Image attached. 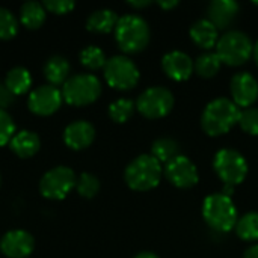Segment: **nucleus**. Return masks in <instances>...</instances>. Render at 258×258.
Here are the masks:
<instances>
[{"instance_id": "nucleus-1", "label": "nucleus", "mask_w": 258, "mask_h": 258, "mask_svg": "<svg viewBox=\"0 0 258 258\" xmlns=\"http://www.w3.org/2000/svg\"><path fill=\"white\" fill-rule=\"evenodd\" d=\"M240 109L228 98H216L210 101L201 116V127L209 136H221L228 133L239 122Z\"/></svg>"}, {"instance_id": "nucleus-2", "label": "nucleus", "mask_w": 258, "mask_h": 258, "mask_svg": "<svg viewBox=\"0 0 258 258\" xmlns=\"http://www.w3.org/2000/svg\"><path fill=\"white\" fill-rule=\"evenodd\" d=\"M115 39L122 51L139 53L150 42V27L139 15H122L115 27Z\"/></svg>"}, {"instance_id": "nucleus-3", "label": "nucleus", "mask_w": 258, "mask_h": 258, "mask_svg": "<svg viewBox=\"0 0 258 258\" xmlns=\"http://www.w3.org/2000/svg\"><path fill=\"white\" fill-rule=\"evenodd\" d=\"M162 163L151 154H142L132 160L125 168L124 178L130 189L145 192L154 189L160 183Z\"/></svg>"}, {"instance_id": "nucleus-4", "label": "nucleus", "mask_w": 258, "mask_h": 258, "mask_svg": "<svg viewBox=\"0 0 258 258\" xmlns=\"http://www.w3.org/2000/svg\"><path fill=\"white\" fill-rule=\"evenodd\" d=\"M203 216L210 228L221 233L231 231L239 221L233 200L224 194H213L204 200Z\"/></svg>"}, {"instance_id": "nucleus-5", "label": "nucleus", "mask_w": 258, "mask_h": 258, "mask_svg": "<svg viewBox=\"0 0 258 258\" xmlns=\"http://www.w3.org/2000/svg\"><path fill=\"white\" fill-rule=\"evenodd\" d=\"M101 94V82L89 73L73 74L62 85V98L73 106H86L94 103Z\"/></svg>"}, {"instance_id": "nucleus-6", "label": "nucleus", "mask_w": 258, "mask_h": 258, "mask_svg": "<svg viewBox=\"0 0 258 258\" xmlns=\"http://www.w3.org/2000/svg\"><path fill=\"white\" fill-rule=\"evenodd\" d=\"M216 54L222 63L239 67L254 54V45L246 33L240 30H230L219 38L216 44Z\"/></svg>"}, {"instance_id": "nucleus-7", "label": "nucleus", "mask_w": 258, "mask_h": 258, "mask_svg": "<svg viewBox=\"0 0 258 258\" xmlns=\"http://www.w3.org/2000/svg\"><path fill=\"white\" fill-rule=\"evenodd\" d=\"M213 169L227 186L240 184L248 175V162L236 150H219L213 159Z\"/></svg>"}, {"instance_id": "nucleus-8", "label": "nucleus", "mask_w": 258, "mask_h": 258, "mask_svg": "<svg viewBox=\"0 0 258 258\" xmlns=\"http://www.w3.org/2000/svg\"><path fill=\"white\" fill-rule=\"evenodd\" d=\"M103 70L106 82L115 89L127 91L135 88L139 82V70L127 56L118 54L109 57Z\"/></svg>"}, {"instance_id": "nucleus-9", "label": "nucleus", "mask_w": 258, "mask_h": 258, "mask_svg": "<svg viewBox=\"0 0 258 258\" xmlns=\"http://www.w3.org/2000/svg\"><path fill=\"white\" fill-rule=\"evenodd\" d=\"M139 113L148 119H159L166 116L174 107V95L169 89L153 86L145 89L136 101Z\"/></svg>"}, {"instance_id": "nucleus-10", "label": "nucleus", "mask_w": 258, "mask_h": 258, "mask_svg": "<svg viewBox=\"0 0 258 258\" xmlns=\"http://www.w3.org/2000/svg\"><path fill=\"white\" fill-rule=\"evenodd\" d=\"M76 174L71 168L59 165L47 171L39 180V192L48 200H62L76 186Z\"/></svg>"}, {"instance_id": "nucleus-11", "label": "nucleus", "mask_w": 258, "mask_h": 258, "mask_svg": "<svg viewBox=\"0 0 258 258\" xmlns=\"http://www.w3.org/2000/svg\"><path fill=\"white\" fill-rule=\"evenodd\" d=\"M165 177L168 178V181L171 184H174L178 189H190L200 180L198 169H197L195 163L181 154L177 156L169 163H166Z\"/></svg>"}, {"instance_id": "nucleus-12", "label": "nucleus", "mask_w": 258, "mask_h": 258, "mask_svg": "<svg viewBox=\"0 0 258 258\" xmlns=\"http://www.w3.org/2000/svg\"><path fill=\"white\" fill-rule=\"evenodd\" d=\"M62 103V91L53 85L36 86L27 98L29 109L36 115H51Z\"/></svg>"}, {"instance_id": "nucleus-13", "label": "nucleus", "mask_w": 258, "mask_h": 258, "mask_svg": "<svg viewBox=\"0 0 258 258\" xmlns=\"http://www.w3.org/2000/svg\"><path fill=\"white\" fill-rule=\"evenodd\" d=\"M35 248V239L26 230H11L0 239V251L9 258H26Z\"/></svg>"}, {"instance_id": "nucleus-14", "label": "nucleus", "mask_w": 258, "mask_h": 258, "mask_svg": "<svg viewBox=\"0 0 258 258\" xmlns=\"http://www.w3.org/2000/svg\"><path fill=\"white\" fill-rule=\"evenodd\" d=\"M231 97L237 107H252L258 98L257 79L249 73H239L231 79Z\"/></svg>"}, {"instance_id": "nucleus-15", "label": "nucleus", "mask_w": 258, "mask_h": 258, "mask_svg": "<svg viewBox=\"0 0 258 258\" xmlns=\"http://www.w3.org/2000/svg\"><path fill=\"white\" fill-rule=\"evenodd\" d=\"M162 68L169 79L175 82H184L192 76L195 70V62L186 53L175 50L163 56Z\"/></svg>"}, {"instance_id": "nucleus-16", "label": "nucleus", "mask_w": 258, "mask_h": 258, "mask_svg": "<svg viewBox=\"0 0 258 258\" xmlns=\"http://www.w3.org/2000/svg\"><path fill=\"white\" fill-rule=\"evenodd\" d=\"M95 139V128L89 121L77 119L70 122L63 130V141L73 150H83Z\"/></svg>"}, {"instance_id": "nucleus-17", "label": "nucleus", "mask_w": 258, "mask_h": 258, "mask_svg": "<svg viewBox=\"0 0 258 258\" xmlns=\"http://www.w3.org/2000/svg\"><path fill=\"white\" fill-rule=\"evenodd\" d=\"M240 12V6L234 0H213L207 8V20L212 21L216 29H227L233 24Z\"/></svg>"}, {"instance_id": "nucleus-18", "label": "nucleus", "mask_w": 258, "mask_h": 258, "mask_svg": "<svg viewBox=\"0 0 258 258\" xmlns=\"http://www.w3.org/2000/svg\"><path fill=\"white\" fill-rule=\"evenodd\" d=\"M218 32L219 30L216 29V26L212 21H209L207 18H203L192 24L190 38L198 47H201L204 50H210V48L216 47V44L219 41Z\"/></svg>"}, {"instance_id": "nucleus-19", "label": "nucleus", "mask_w": 258, "mask_h": 258, "mask_svg": "<svg viewBox=\"0 0 258 258\" xmlns=\"http://www.w3.org/2000/svg\"><path fill=\"white\" fill-rule=\"evenodd\" d=\"M11 150L18 156V157H32L41 147V139L35 132L30 130H20L17 132L11 142H9Z\"/></svg>"}, {"instance_id": "nucleus-20", "label": "nucleus", "mask_w": 258, "mask_h": 258, "mask_svg": "<svg viewBox=\"0 0 258 258\" xmlns=\"http://www.w3.org/2000/svg\"><path fill=\"white\" fill-rule=\"evenodd\" d=\"M70 62L62 54H53L44 63V76L53 86L63 85L70 77Z\"/></svg>"}, {"instance_id": "nucleus-21", "label": "nucleus", "mask_w": 258, "mask_h": 258, "mask_svg": "<svg viewBox=\"0 0 258 258\" xmlns=\"http://www.w3.org/2000/svg\"><path fill=\"white\" fill-rule=\"evenodd\" d=\"M118 20V15L112 9H97L89 14L86 20V27L91 32L107 33L116 27Z\"/></svg>"}, {"instance_id": "nucleus-22", "label": "nucleus", "mask_w": 258, "mask_h": 258, "mask_svg": "<svg viewBox=\"0 0 258 258\" xmlns=\"http://www.w3.org/2000/svg\"><path fill=\"white\" fill-rule=\"evenodd\" d=\"M45 15H47V9L44 8L42 3L36 0L24 2L20 8V20L23 26L29 29H38L45 21Z\"/></svg>"}, {"instance_id": "nucleus-23", "label": "nucleus", "mask_w": 258, "mask_h": 258, "mask_svg": "<svg viewBox=\"0 0 258 258\" xmlns=\"http://www.w3.org/2000/svg\"><path fill=\"white\" fill-rule=\"evenodd\" d=\"M5 85L14 95L24 94L32 85V74L24 67H14L8 71L5 77Z\"/></svg>"}, {"instance_id": "nucleus-24", "label": "nucleus", "mask_w": 258, "mask_h": 258, "mask_svg": "<svg viewBox=\"0 0 258 258\" xmlns=\"http://www.w3.org/2000/svg\"><path fill=\"white\" fill-rule=\"evenodd\" d=\"M151 156L156 157L160 163H169L177 156H180V147L177 141L171 138H160L153 144Z\"/></svg>"}, {"instance_id": "nucleus-25", "label": "nucleus", "mask_w": 258, "mask_h": 258, "mask_svg": "<svg viewBox=\"0 0 258 258\" xmlns=\"http://www.w3.org/2000/svg\"><path fill=\"white\" fill-rule=\"evenodd\" d=\"M236 234L246 242L258 240V212L243 215L236 224Z\"/></svg>"}, {"instance_id": "nucleus-26", "label": "nucleus", "mask_w": 258, "mask_h": 258, "mask_svg": "<svg viewBox=\"0 0 258 258\" xmlns=\"http://www.w3.org/2000/svg\"><path fill=\"white\" fill-rule=\"evenodd\" d=\"M222 62L219 59V56L216 54V51H207L203 53L201 56H198V59L195 60V71L198 73V76L204 77V79H210L215 77L221 68Z\"/></svg>"}, {"instance_id": "nucleus-27", "label": "nucleus", "mask_w": 258, "mask_h": 258, "mask_svg": "<svg viewBox=\"0 0 258 258\" xmlns=\"http://www.w3.org/2000/svg\"><path fill=\"white\" fill-rule=\"evenodd\" d=\"M80 62L89 70H98L104 68L107 59L104 51L98 45H88L80 51Z\"/></svg>"}, {"instance_id": "nucleus-28", "label": "nucleus", "mask_w": 258, "mask_h": 258, "mask_svg": "<svg viewBox=\"0 0 258 258\" xmlns=\"http://www.w3.org/2000/svg\"><path fill=\"white\" fill-rule=\"evenodd\" d=\"M135 112V103L128 98H119L109 106V116L115 122H125Z\"/></svg>"}, {"instance_id": "nucleus-29", "label": "nucleus", "mask_w": 258, "mask_h": 258, "mask_svg": "<svg viewBox=\"0 0 258 258\" xmlns=\"http://www.w3.org/2000/svg\"><path fill=\"white\" fill-rule=\"evenodd\" d=\"M18 20L8 9L0 6V39H11L18 33Z\"/></svg>"}, {"instance_id": "nucleus-30", "label": "nucleus", "mask_w": 258, "mask_h": 258, "mask_svg": "<svg viewBox=\"0 0 258 258\" xmlns=\"http://www.w3.org/2000/svg\"><path fill=\"white\" fill-rule=\"evenodd\" d=\"M76 187H77V192L85 197V198H92L98 194L100 190V180L89 174V172H83L80 174V177L77 178L76 181Z\"/></svg>"}, {"instance_id": "nucleus-31", "label": "nucleus", "mask_w": 258, "mask_h": 258, "mask_svg": "<svg viewBox=\"0 0 258 258\" xmlns=\"http://www.w3.org/2000/svg\"><path fill=\"white\" fill-rule=\"evenodd\" d=\"M240 128L252 136H258V109L257 107H248L245 110H240L239 122Z\"/></svg>"}, {"instance_id": "nucleus-32", "label": "nucleus", "mask_w": 258, "mask_h": 258, "mask_svg": "<svg viewBox=\"0 0 258 258\" xmlns=\"http://www.w3.org/2000/svg\"><path fill=\"white\" fill-rule=\"evenodd\" d=\"M14 135H15V124L12 116L5 109H0V147L9 144Z\"/></svg>"}, {"instance_id": "nucleus-33", "label": "nucleus", "mask_w": 258, "mask_h": 258, "mask_svg": "<svg viewBox=\"0 0 258 258\" xmlns=\"http://www.w3.org/2000/svg\"><path fill=\"white\" fill-rule=\"evenodd\" d=\"M42 5L50 12H54V14H67V12H70L74 8L76 3L73 0H45Z\"/></svg>"}, {"instance_id": "nucleus-34", "label": "nucleus", "mask_w": 258, "mask_h": 258, "mask_svg": "<svg viewBox=\"0 0 258 258\" xmlns=\"http://www.w3.org/2000/svg\"><path fill=\"white\" fill-rule=\"evenodd\" d=\"M15 101V95L9 91V88L0 82V109H6L11 104H14Z\"/></svg>"}, {"instance_id": "nucleus-35", "label": "nucleus", "mask_w": 258, "mask_h": 258, "mask_svg": "<svg viewBox=\"0 0 258 258\" xmlns=\"http://www.w3.org/2000/svg\"><path fill=\"white\" fill-rule=\"evenodd\" d=\"M243 258H258V245H252L251 248H248Z\"/></svg>"}, {"instance_id": "nucleus-36", "label": "nucleus", "mask_w": 258, "mask_h": 258, "mask_svg": "<svg viewBox=\"0 0 258 258\" xmlns=\"http://www.w3.org/2000/svg\"><path fill=\"white\" fill-rule=\"evenodd\" d=\"M160 8H163V9H171V8H175L177 5H178V2L177 0H171V2H159L157 3Z\"/></svg>"}, {"instance_id": "nucleus-37", "label": "nucleus", "mask_w": 258, "mask_h": 258, "mask_svg": "<svg viewBox=\"0 0 258 258\" xmlns=\"http://www.w3.org/2000/svg\"><path fill=\"white\" fill-rule=\"evenodd\" d=\"M128 5L133 6V8H145V6L151 5V2L150 0H145V2H128Z\"/></svg>"}, {"instance_id": "nucleus-38", "label": "nucleus", "mask_w": 258, "mask_h": 258, "mask_svg": "<svg viewBox=\"0 0 258 258\" xmlns=\"http://www.w3.org/2000/svg\"><path fill=\"white\" fill-rule=\"evenodd\" d=\"M133 258H159L156 254H153V252H141V254H138L136 257Z\"/></svg>"}, {"instance_id": "nucleus-39", "label": "nucleus", "mask_w": 258, "mask_h": 258, "mask_svg": "<svg viewBox=\"0 0 258 258\" xmlns=\"http://www.w3.org/2000/svg\"><path fill=\"white\" fill-rule=\"evenodd\" d=\"M254 57H255V62L258 65V42L254 45Z\"/></svg>"}]
</instances>
